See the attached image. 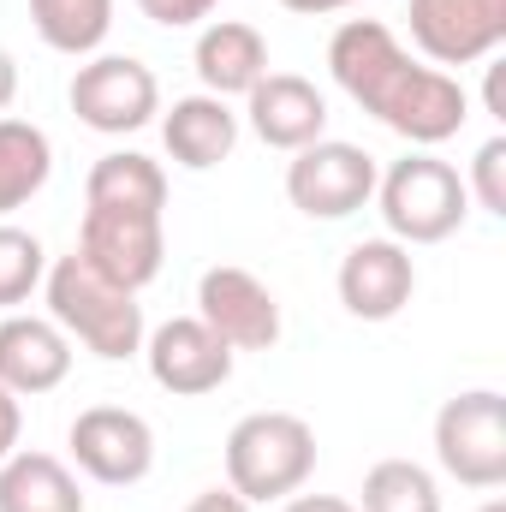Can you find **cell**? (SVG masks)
Returning <instances> with one entry per match:
<instances>
[{"mask_svg":"<svg viewBox=\"0 0 506 512\" xmlns=\"http://www.w3.org/2000/svg\"><path fill=\"white\" fill-rule=\"evenodd\" d=\"M435 459L459 489H501L506 483V399L495 387L453 393L435 411Z\"/></svg>","mask_w":506,"mask_h":512,"instance_id":"5b68a950","label":"cell"},{"mask_svg":"<svg viewBox=\"0 0 506 512\" xmlns=\"http://www.w3.org/2000/svg\"><path fill=\"white\" fill-rule=\"evenodd\" d=\"M143 358H149L155 387H167L179 399H197V393H215V387L233 382V358L239 352L227 340H215L197 316H173L155 334H143Z\"/></svg>","mask_w":506,"mask_h":512,"instance_id":"7c38bea8","label":"cell"},{"mask_svg":"<svg viewBox=\"0 0 506 512\" xmlns=\"http://www.w3.org/2000/svg\"><path fill=\"white\" fill-rule=\"evenodd\" d=\"M376 209L387 221V239L399 245H441L465 227L471 215V191L459 179V167H447L429 149H411L405 161H393L376 179Z\"/></svg>","mask_w":506,"mask_h":512,"instance_id":"277c9868","label":"cell"},{"mask_svg":"<svg viewBox=\"0 0 506 512\" xmlns=\"http://www.w3.org/2000/svg\"><path fill=\"white\" fill-rule=\"evenodd\" d=\"M12 96H18V60L0 48V114L12 108Z\"/></svg>","mask_w":506,"mask_h":512,"instance_id":"f546056e","label":"cell"},{"mask_svg":"<svg viewBox=\"0 0 506 512\" xmlns=\"http://www.w3.org/2000/svg\"><path fill=\"white\" fill-rule=\"evenodd\" d=\"M72 376V340L54 316H24V310H6L0 316V387L18 393V399H36V393H54V387Z\"/></svg>","mask_w":506,"mask_h":512,"instance_id":"5bb4252c","label":"cell"},{"mask_svg":"<svg viewBox=\"0 0 506 512\" xmlns=\"http://www.w3.org/2000/svg\"><path fill=\"white\" fill-rule=\"evenodd\" d=\"M84 209H131V215H161L167 209V173L161 161L137 155V149H114L90 167L84 179Z\"/></svg>","mask_w":506,"mask_h":512,"instance_id":"d6986e66","label":"cell"},{"mask_svg":"<svg viewBox=\"0 0 506 512\" xmlns=\"http://www.w3.org/2000/svg\"><path fill=\"white\" fill-rule=\"evenodd\" d=\"M286 12L298 18H328V12H346V6H364V0H280Z\"/></svg>","mask_w":506,"mask_h":512,"instance_id":"f1b7e54d","label":"cell"},{"mask_svg":"<svg viewBox=\"0 0 506 512\" xmlns=\"http://www.w3.org/2000/svg\"><path fill=\"white\" fill-rule=\"evenodd\" d=\"M72 114L102 137H126V131H143L155 114H161V84L143 60L131 54H96L72 72V90H66Z\"/></svg>","mask_w":506,"mask_h":512,"instance_id":"52a82bcc","label":"cell"},{"mask_svg":"<svg viewBox=\"0 0 506 512\" xmlns=\"http://www.w3.org/2000/svg\"><path fill=\"white\" fill-rule=\"evenodd\" d=\"M185 512H251V501H245V495H233V489H203Z\"/></svg>","mask_w":506,"mask_h":512,"instance_id":"4316f807","label":"cell"},{"mask_svg":"<svg viewBox=\"0 0 506 512\" xmlns=\"http://www.w3.org/2000/svg\"><path fill=\"white\" fill-rule=\"evenodd\" d=\"M66 447L78 459V471L102 489H131L155 471V429L149 417H137L131 405H90L72 417Z\"/></svg>","mask_w":506,"mask_h":512,"instance_id":"ba28073f","label":"cell"},{"mask_svg":"<svg viewBox=\"0 0 506 512\" xmlns=\"http://www.w3.org/2000/svg\"><path fill=\"white\" fill-rule=\"evenodd\" d=\"M465 191L477 197V209H483V215L506 221V137H489V143L477 149V161H471V179H465Z\"/></svg>","mask_w":506,"mask_h":512,"instance_id":"cb8c5ba5","label":"cell"},{"mask_svg":"<svg viewBox=\"0 0 506 512\" xmlns=\"http://www.w3.org/2000/svg\"><path fill=\"white\" fill-rule=\"evenodd\" d=\"M340 304L358 316V322H393L411 292H417V262H411V245L399 239H364L340 256Z\"/></svg>","mask_w":506,"mask_h":512,"instance_id":"4fadbf2b","label":"cell"},{"mask_svg":"<svg viewBox=\"0 0 506 512\" xmlns=\"http://www.w3.org/2000/svg\"><path fill=\"white\" fill-rule=\"evenodd\" d=\"M376 179H381L376 155L358 149V143H340V137H316L310 149H298L286 161V197L310 221H346V215L370 209Z\"/></svg>","mask_w":506,"mask_h":512,"instance_id":"8992f818","label":"cell"},{"mask_svg":"<svg viewBox=\"0 0 506 512\" xmlns=\"http://www.w3.org/2000/svg\"><path fill=\"white\" fill-rule=\"evenodd\" d=\"M280 512H358V507L340 501V495H286V507Z\"/></svg>","mask_w":506,"mask_h":512,"instance_id":"83f0119b","label":"cell"},{"mask_svg":"<svg viewBox=\"0 0 506 512\" xmlns=\"http://www.w3.org/2000/svg\"><path fill=\"white\" fill-rule=\"evenodd\" d=\"M161 143H167V155L179 167L209 173V167H221L239 149V114L221 96H179L161 114Z\"/></svg>","mask_w":506,"mask_h":512,"instance_id":"e0dca14e","label":"cell"},{"mask_svg":"<svg viewBox=\"0 0 506 512\" xmlns=\"http://www.w3.org/2000/svg\"><path fill=\"white\" fill-rule=\"evenodd\" d=\"M30 24L54 54H96L114 30V0H30Z\"/></svg>","mask_w":506,"mask_h":512,"instance_id":"44dd1931","label":"cell"},{"mask_svg":"<svg viewBox=\"0 0 506 512\" xmlns=\"http://www.w3.org/2000/svg\"><path fill=\"white\" fill-rule=\"evenodd\" d=\"M328 72L334 84L376 114L381 126L417 149H435L471 120V96L459 78H447L441 66H423L399 48V36L381 18H346L328 42Z\"/></svg>","mask_w":506,"mask_h":512,"instance_id":"6da1fadb","label":"cell"},{"mask_svg":"<svg viewBox=\"0 0 506 512\" xmlns=\"http://www.w3.org/2000/svg\"><path fill=\"white\" fill-rule=\"evenodd\" d=\"M137 12L149 24H161V30H191V24H203L215 12V0H137Z\"/></svg>","mask_w":506,"mask_h":512,"instance_id":"d4e9b609","label":"cell"},{"mask_svg":"<svg viewBox=\"0 0 506 512\" xmlns=\"http://www.w3.org/2000/svg\"><path fill=\"white\" fill-rule=\"evenodd\" d=\"M191 66L203 78V96H221V102L251 96L256 78H268V42L245 18H215V24H203Z\"/></svg>","mask_w":506,"mask_h":512,"instance_id":"2e32d148","label":"cell"},{"mask_svg":"<svg viewBox=\"0 0 506 512\" xmlns=\"http://www.w3.org/2000/svg\"><path fill=\"white\" fill-rule=\"evenodd\" d=\"M0 512H84V489L66 459L18 447L12 459H0Z\"/></svg>","mask_w":506,"mask_h":512,"instance_id":"ac0fdd59","label":"cell"},{"mask_svg":"<svg viewBox=\"0 0 506 512\" xmlns=\"http://www.w3.org/2000/svg\"><path fill=\"white\" fill-rule=\"evenodd\" d=\"M245 120H251V131L268 149L298 155V149H310L328 131V96L310 78H298V72H268L245 96Z\"/></svg>","mask_w":506,"mask_h":512,"instance_id":"9a60e30c","label":"cell"},{"mask_svg":"<svg viewBox=\"0 0 506 512\" xmlns=\"http://www.w3.org/2000/svg\"><path fill=\"white\" fill-rule=\"evenodd\" d=\"M358 512H441V489L417 459H381L364 471V507Z\"/></svg>","mask_w":506,"mask_h":512,"instance_id":"7402d4cb","label":"cell"},{"mask_svg":"<svg viewBox=\"0 0 506 512\" xmlns=\"http://www.w3.org/2000/svg\"><path fill=\"white\" fill-rule=\"evenodd\" d=\"M42 274H48L42 239L24 233V227H12V221H0V310L30 304V292L42 286Z\"/></svg>","mask_w":506,"mask_h":512,"instance_id":"603a6c76","label":"cell"},{"mask_svg":"<svg viewBox=\"0 0 506 512\" xmlns=\"http://www.w3.org/2000/svg\"><path fill=\"white\" fill-rule=\"evenodd\" d=\"M316 471V429L298 411H251L227 435V489L251 507L286 501Z\"/></svg>","mask_w":506,"mask_h":512,"instance_id":"3957f363","label":"cell"},{"mask_svg":"<svg viewBox=\"0 0 506 512\" xmlns=\"http://www.w3.org/2000/svg\"><path fill=\"white\" fill-rule=\"evenodd\" d=\"M405 24L429 66H477L506 42V0H411Z\"/></svg>","mask_w":506,"mask_h":512,"instance_id":"30bf717a","label":"cell"},{"mask_svg":"<svg viewBox=\"0 0 506 512\" xmlns=\"http://www.w3.org/2000/svg\"><path fill=\"white\" fill-rule=\"evenodd\" d=\"M78 256L90 268H102L114 286L143 292L155 274H161V256H167V227L161 215H131V209H84V227H78Z\"/></svg>","mask_w":506,"mask_h":512,"instance_id":"8fae6325","label":"cell"},{"mask_svg":"<svg viewBox=\"0 0 506 512\" xmlns=\"http://www.w3.org/2000/svg\"><path fill=\"white\" fill-rule=\"evenodd\" d=\"M18 435H24V411H18V393L0 387V459L18 453Z\"/></svg>","mask_w":506,"mask_h":512,"instance_id":"484cf974","label":"cell"},{"mask_svg":"<svg viewBox=\"0 0 506 512\" xmlns=\"http://www.w3.org/2000/svg\"><path fill=\"white\" fill-rule=\"evenodd\" d=\"M42 292H48V316L66 328V340H78L84 352L108 358V364H126L143 352V304L137 292L114 286L102 268H90L84 256H54L48 274H42Z\"/></svg>","mask_w":506,"mask_h":512,"instance_id":"7a4b0ae2","label":"cell"},{"mask_svg":"<svg viewBox=\"0 0 506 512\" xmlns=\"http://www.w3.org/2000/svg\"><path fill=\"white\" fill-rule=\"evenodd\" d=\"M197 322L233 352H268L280 340V298L239 262H215L197 280Z\"/></svg>","mask_w":506,"mask_h":512,"instance_id":"9c48e42d","label":"cell"},{"mask_svg":"<svg viewBox=\"0 0 506 512\" xmlns=\"http://www.w3.org/2000/svg\"><path fill=\"white\" fill-rule=\"evenodd\" d=\"M54 173V143L30 120H0V215L24 209Z\"/></svg>","mask_w":506,"mask_h":512,"instance_id":"ffe728a7","label":"cell"}]
</instances>
